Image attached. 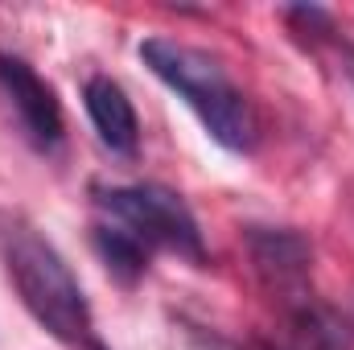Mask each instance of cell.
Masks as SVG:
<instances>
[{
  "instance_id": "cell-7",
  "label": "cell",
  "mask_w": 354,
  "mask_h": 350,
  "mask_svg": "<svg viewBox=\"0 0 354 350\" xmlns=\"http://www.w3.org/2000/svg\"><path fill=\"white\" fill-rule=\"evenodd\" d=\"M284 350H351V338L334 309L305 301L288 313V347Z\"/></svg>"
},
{
  "instance_id": "cell-10",
  "label": "cell",
  "mask_w": 354,
  "mask_h": 350,
  "mask_svg": "<svg viewBox=\"0 0 354 350\" xmlns=\"http://www.w3.org/2000/svg\"><path fill=\"white\" fill-rule=\"evenodd\" d=\"M91 350H103V347H99V342H91Z\"/></svg>"
},
{
  "instance_id": "cell-8",
  "label": "cell",
  "mask_w": 354,
  "mask_h": 350,
  "mask_svg": "<svg viewBox=\"0 0 354 350\" xmlns=\"http://www.w3.org/2000/svg\"><path fill=\"white\" fill-rule=\"evenodd\" d=\"M91 243H95L103 268H107L120 284H136V280L145 276V268H149V248H145L140 239H132L124 227H115V223H95Z\"/></svg>"
},
{
  "instance_id": "cell-2",
  "label": "cell",
  "mask_w": 354,
  "mask_h": 350,
  "mask_svg": "<svg viewBox=\"0 0 354 350\" xmlns=\"http://www.w3.org/2000/svg\"><path fill=\"white\" fill-rule=\"evenodd\" d=\"M4 264H8V276H12L25 309L33 313V322L41 330H50L58 342H71V347L91 342L87 297H83L71 264L54 252L50 239H41L25 223H8L4 227Z\"/></svg>"
},
{
  "instance_id": "cell-3",
  "label": "cell",
  "mask_w": 354,
  "mask_h": 350,
  "mask_svg": "<svg viewBox=\"0 0 354 350\" xmlns=\"http://www.w3.org/2000/svg\"><path fill=\"white\" fill-rule=\"evenodd\" d=\"M95 202L107 214V223L124 227L149 252L153 248H174L177 256L202 260L198 223L174 190H165V185H111V190H99Z\"/></svg>"
},
{
  "instance_id": "cell-4",
  "label": "cell",
  "mask_w": 354,
  "mask_h": 350,
  "mask_svg": "<svg viewBox=\"0 0 354 350\" xmlns=\"http://www.w3.org/2000/svg\"><path fill=\"white\" fill-rule=\"evenodd\" d=\"M248 248H252L256 276L264 280V288L272 297L284 301L288 313H292L297 305L313 301V297H309L313 248H309L297 231H264V227H256V231L248 235Z\"/></svg>"
},
{
  "instance_id": "cell-1",
  "label": "cell",
  "mask_w": 354,
  "mask_h": 350,
  "mask_svg": "<svg viewBox=\"0 0 354 350\" xmlns=\"http://www.w3.org/2000/svg\"><path fill=\"white\" fill-rule=\"evenodd\" d=\"M140 58L165 87H174L194 107L202 128L223 149H231V153H252L256 149L260 116H256L252 99L227 79V71L210 54H202L194 46H181V42H169V37H149V42H140Z\"/></svg>"
},
{
  "instance_id": "cell-9",
  "label": "cell",
  "mask_w": 354,
  "mask_h": 350,
  "mask_svg": "<svg viewBox=\"0 0 354 350\" xmlns=\"http://www.w3.org/2000/svg\"><path fill=\"white\" fill-rule=\"evenodd\" d=\"M252 350H272V347H268V342H252Z\"/></svg>"
},
{
  "instance_id": "cell-6",
  "label": "cell",
  "mask_w": 354,
  "mask_h": 350,
  "mask_svg": "<svg viewBox=\"0 0 354 350\" xmlns=\"http://www.w3.org/2000/svg\"><path fill=\"white\" fill-rule=\"evenodd\" d=\"M83 99H87V116L95 124V132H99V140L111 153L132 157L136 140H140V124H136V107H132L128 91L115 79H107V75H95L87 83V91H83Z\"/></svg>"
},
{
  "instance_id": "cell-5",
  "label": "cell",
  "mask_w": 354,
  "mask_h": 350,
  "mask_svg": "<svg viewBox=\"0 0 354 350\" xmlns=\"http://www.w3.org/2000/svg\"><path fill=\"white\" fill-rule=\"evenodd\" d=\"M0 91L17 116V124L25 128V136L37 149H54L62 140V107L54 87L25 62L12 54H0Z\"/></svg>"
}]
</instances>
